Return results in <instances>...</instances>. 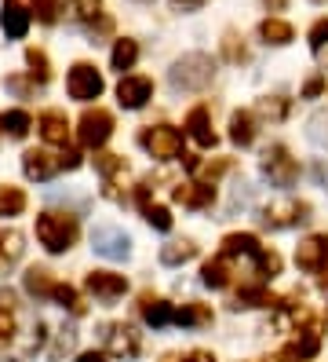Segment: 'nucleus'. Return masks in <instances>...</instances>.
<instances>
[{
	"instance_id": "obj_8",
	"label": "nucleus",
	"mask_w": 328,
	"mask_h": 362,
	"mask_svg": "<svg viewBox=\"0 0 328 362\" xmlns=\"http://www.w3.org/2000/svg\"><path fill=\"white\" fill-rule=\"evenodd\" d=\"M102 344H106V355H114V358H139V351H142V340H139V333L131 329V326H124V322H106L102 326Z\"/></svg>"
},
{
	"instance_id": "obj_37",
	"label": "nucleus",
	"mask_w": 328,
	"mask_h": 362,
	"mask_svg": "<svg viewBox=\"0 0 328 362\" xmlns=\"http://www.w3.org/2000/svg\"><path fill=\"white\" fill-rule=\"evenodd\" d=\"M306 136H310V143H314V146L328 151V110H317L310 121H306Z\"/></svg>"
},
{
	"instance_id": "obj_28",
	"label": "nucleus",
	"mask_w": 328,
	"mask_h": 362,
	"mask_svg": "<svg viewBox=\"0 0 328 362\" xmlns=\"http://www.w3.org/2000/svg\"><path fill=\"white\" fill-rule=\"evenodd\" d=\"M22 286H26L30 296H37V300H44V296H51V271H44V267H30L26 274H22Z\"/></svg>"
},
{
	"instance_id": "obj_42",
	"label": "nucleus",
	"mask_w": 328,
	"mask_h": 362,
	"mask_svg": "<svg viewBox=\"0 0 328 362\" xmlns=\"http://www.w3.org/2000/svg\"><path fill=\"white\" fill-rule=\"evenodd\" d=\"M292 351H296V358H314V355L321 351V340H317V333H306V337H299L296 344H292Z\"/></svg>"
},
{
	"instance_id": "obj_38",
	"label": "nucleus",
	"mask_w": 328,
	"mask_h": 362,
	"mask_svg": "<svg viewBox=\"0 0 328 362\" xmlns=\"http://www.w3.org/2000/svg\"><path fill=\"white\" fill-rule=\"evenodd\" d=\"M252 202H255V187H248L245 180H241V183H237V187L230 190V205H226V212H230V216H233L237 209H248Z\"/></svg>"
},
{
	"instance_id": "obj_22",
	"label": "nucleus",
	"mask_w": 328,
	"mask_h": 362,
	"mask_svg": "<svg viewBox=\"0 0 328 362\" xmlns=\"http://www.w3.org/2000/svg\"><path fill=\"white\" fill-rule=\"evenodd\" d=\"M135 62H139V45L131 37H121L117 45H114V52H109V66L124 74V70L135 66Z\"/></svg>"
},
{
	"instance_id": "obj_30",
	"label": "nucleus",
	"mask_w": 328,
	"mask_h": 362,
	"mask_svg": "<svg viewBox=\"0 0 328 362\" xmlns=\"http://www.w3.org/2000/svg\"><path fill=\"white\" fill-rule=\"evenodd\" d=\"M22 242H26V238H22L15 227L0 230V260H4V264H18L22 252H26V245H22Z\"/></svg>"
},
{
	"instance_id": "obj_35",
	"label": "nucleus",
	"mask_w": 328,
	"mask_h": 362,
	"mask_svg": "<svg viewBox=\"0 0 328 362\" xmlns=\"http://www.w3.org/2000/svg\"><path fill=\"white\" fill-rule=\"evenodd\" d=\"M252 264H255V274H259L262 282H270V279H277V274H281V257H277L274 249H262Z\"/></svg>"
},
{
	"instance_id": "obj_56",
	"label": "nucleus",
	"mask_w": 328,
	"mask_h": 362,
	"mask_svg": "<svg viewBox=\"0 0 328 362\" xmlns=\"http://www.w3.org/2000/svg\"><path fill=\"white\" fill-rule=\"evenodd\" d=\"M139 4H150V0H139Z\"/></svg>"
},
{
	"instance_id": "obj_27",
	"label": "nucleus",
	"mask_w": 328,
	"mask_h": 362,
	"mask_svg": "<svg viewBox=\"0 0 328 362\" xmlns=\"http://www.w3.org/2000/svg\"><path fill=\"white\" fill-rule=\"evenodd\" d=\"M175 326H186V329L212 326V311L205 304H183L179 311H175Z\"/></svg>"
},
{
	"instance_id": "obj_1",
	"label": "nucleus",
	"mask_w": 328,
	"mask_h": 362,
	"mask_svg": "<svg viewBox=\"0 0 328 362\" xmlns=\"http://www.w3.org/2000/svg\"><path fill=\"white\" fill-rule=\"evenodd\" d=\"M80 238V223L73 212H40L37 216V242L44 245V252H51V257H59V252H70Z\"/></svg>"
},
{
	"instance_id": "obj_33",
	"label": "nucleus",
	"mask_w": 328,
	"mask_h": 362,
	"mask_svg": "<svg viewBox=\"0 0 328 362\" xmlns=\"http://www.w3.org/2000/svg\"><path fill=\"white\" fill-rule=\"evenodd\" d=\"M30 15H37V23L55 26L62 15V0H30Z\"/></svg>"
},
{
	"instance_id": "obj_21",
	"label": "nucleus",
	"mask_w": 328,
	"mask_h": 362,
	"mask_svg": "<svg viewBox=\"0 0 328 362\" xmlns=\"http://www.w3.org/2000/svg\"><path fill=\"white\" fill-rule=\"evenodd\" d=\"M33 129V117L26 110H4L0 114V132L8 139H26V132Z\"/></svg>"
},
{
	"instance_id": "obj_3",
	"label": "nucleus",
	"mask_w": 328,
	"mask_h": 362,
	"mask_svg": "<svg viewBox=\"0 0 328 362\" xmlns=\"http://www.w3.org/2000/svg\"><path fill=\"white\" fill-rule=\"evenodd\" d=\"M139 146H142L150 158L171 161V158L183 154V132L171 129V124H150V129L139 132Z\"/></svg>"
},
{
	"instance_id": "obj_29",
	"label": "nucleus",
	"mask_w": 328,
	"mask_h": 362,
	"mask_svg": "<svg viewBox=\"0 0 328 362\" xmlns=\"http://www.w3.org/2000/svg\"><path fill=\"white\" fill-rule=\"evenodd\" d=\"M259 37L267 40V45H277L281 48V45H288L296 33H292V26L284 23V18H262V23H259Z\"/></svg>"
},
{
	"instance_id": "obj_19",
	"label": "nucleus",
	"mask_w": 328,
	"mask_h": 362,
	"mask_svg": "<svg viewBox=\"0 0 328 362\" xmlns=\"http://www.w3.org/2000/svg\"><path fill=\"white\" fill-rule=\"evenodd\" d=\"M259 252H262V245H259V238H255V234H226V238H223V252H219V257H226V260H233V257H259Z\"/></svg>"
},
{
	"instance_id": "obj_15",
	"label": "nucleus",
	"mask_w": 328,
	"mask_h": 362,
	"mask_svg": "<svg viewBox=\"0 0 328 362\" xmlns=\"http://www.w3.org/2000/svg\"><path fill=\"white\" fill-rule=\"evenodd\" d=\"M37 129H40V139L51 143V146H66V143H70V121H66L62 110H44L37 117Z\"/></svg>"
},
{
	"instance_id": "obj_44",
	"label": "nucleus",
	"mask_w": 328,
	"mask_h": 362,
	"mask_svg": "<svg viewBox=\"0 0 328 362\" xmlns=\"http://www.w3.org/2000/svg\"><path fill=\"white\" fill-rule=\"evenodd\" d=\"M99 8H102V0H73V11H77V18H84V23H92V18L99 15Z\"/></svg>"
},
{
	"instance_id": "obj_54",
	"label": "nucleus",
	"mask_w": 328,
	"mask_h": 362,
	"mask_svg": "<svg viewBox=\"0 0 328 362\" xmlns=\"http://www.w3.org/2000/svg\"><path fill=\"white\" fill-rule=\"evenodd\" d=\"M262 8H274V11H284V8H288V0H262Z\"/></svg>"
},
{
	"instance_id": "obj_53",
	"label": "nucleus",
	"mask_w": 328,
	"mask_h": 362,
	"mask_svg": "<svg viewBox=\"0 0 328 362\" xmlns=\"http://www.w3.org/2000/svg\"><path fill=\"white\" fill-rule=\"evenodd\" d=\"M171 4H175V8H183V11H193V8H201L205 0H171Z\"/></svg>"
},
{
	"instance_id": "obj_25",
	"label": "nucleus",
	"mask_w": 328,
	"mask_h": 362,
	"mask_svg": "<svg viewBox=\"0 0 328 362\" xmlns=\"http://www.w3.org/2000/svg\"><path fill=\"white\" fill-rule=\"evenodd\" d=\"M201 282H205L208 289H226V286H230V260H226V257L208 260V264L201 267Z\"/></svg>"
},
{
	"instance_id": "obj_16",
	"label": "nucleus",
	"mask_w": 328,
	"mask_h": 362,
	"mask_svg": "<svg viewBox=\"0 0 328 362\" xmlns=\"http://www.w3.org/2000/svg\"><path fill=\"white\" fill-rule=\"evenodd\" d=\"M171 198L183 209H212L215 205V187L212 183H179L171 190Z\"/></svg>"
},
{
	"instance_id": "obj_10",
	"label": "nucleus",
	"mask_w": 328,
	"mask_h": 362,
	"mask_svg": "<svg viewBox=\"0 0 328 362\" xmlns=\"http://www.w3.org/2000/svg\"><path fill=\"white\" fill-rule=\"evenodd\" d=\"M84 289L92 293L95 300L114 304V300H121V296L128 293V279H124V274H114V271H92L84 279Z\"/></svg>"
},
{
	"instance_id": "obj_49",
	"label": "nucleus",
	"mask_w": 328,
	"mask_h": 362,
	"mask_svg": "<svg viewBox=\"0 0 328 362\" xmlns=\"http://www.w3.org/2000/svg\"><path fill=\"white\" fill-rule=\"evenodd\" d=\"M106 358H109V355H106V351H99V348L80 351V355H77V362H106Z\"/></svg>"
},
{
	"instance_id": "obj_41",
	"label": "nucleus",
	"mask_w": 328,
	"mask_h": 362,
	"mask_svg": "<svg viewBox=\"0 0 328 362\" xmlns=\"http://www.w3.org/2000/svg\"><path fill=\"white\" fill-rule=\"evenodd\" d=\"M223 55H226L230 62H248V48L241 45V37H237V33H226V40H223Z\"/></svg>"
},
{
	"instance_id": "obj_2",
	"label": "nucleus",
	"mask_w": 328,
	"mask_h": 362,
	"mask_svg": "<svg viewBox=\"0 0 328 362\" xmlns=\"http://www.w3.org/2000/svg\"><path fill=\"white\" fill-rule=\"evenodd\" d=\"M212 77H215V62L205 52H190L183 59H175L168 70V84L175 92H205Z\"/></svg>"
},
{
	"instance_id": "obj_13",
	"label": "nucleus",
	"mask_w": 328,
	"mask_h": 362,
	"mask_svg": "<svg viewBox=\"0 0 328 362\" xmlns=\"http://www.w3.org/2000/svg\"><path fill=\"white\" fill-rule=\"evenodd\" d=\"M30 23H33V15L30 8L22 4V0H4V8H0V26H4V33L11 40H22L30 33Z\"/></svg>"
},
{
	"instance_id": "obj_43",
	"label": "nucleus",
	"mask_w": 328,
	"mask_h": 362,
	"mask_svg": "<svg viewBox=\"0 0 328 362\" xmlns=\"http://www.w3.org/2000/svg\"><path fill=\"white\" fill-rule=\"evenodd\" d=\"M73 344H77V329L62 326V329H59V340H55V348H51V355H55V358H62L66 351H73Z\"/></svg>"
},
{
	"instance_id": "obj_12",
	"label": "nucleus",
	"mask_w": 328,
	"mask_h": 362,
	"mask_svg": "<svg viewBox=\"0 0 328 362\" xmlns=\"http://www.w3.org/2000/svg\"><path fill=\"white\" fill-rule=\"evenodd\" d=\"M324 264H328V234H310V238H303L299 249H296V267L306 271V274H317Z\"/></svg>"
},
{
	"instance_id": "obj_36",
	"label": "nucleus",
	"mask_w": 328,
	"mask_h": 362,
	"mask_svg": "<svg viewBox=\"0 0 328 362\" xmlns=\"http://www.w3.org/2000/svg\"><path fill=\"white\" fill-rule=\"evenodd\" d=\"M26 66H30V77H33L37 84H48L51 66H48V55H44L40 48H26Z\"/></svg>"
},
{
	"instance_id": "obj_4",
	"label": "nucleus",
	"mask_w": 328,
	"mask_h": 362,
	"mask_svg": "<svg viewBox=\"0 0 328 362\" xmlns=\"http://www.w3.org/2000/svg\"><path fill=\"white\" fill-rule=\"evenodd\" d=\"M259 168H262V176H267L274 187H292L299 180V161L288 154V146H281V143H274V146L262 151Z\"/></svg>"
},
{
	"instance_id": "obj_5",
	"label": "nucleus",
	"mask_w": 328,
	"mask_h": 362,
	"mask_svg": "<svg viewBox=\"0 0 328 362\" xmlns=\"http://www.w3.org/2000/svg\"><path fill=\"white\" fill-rule=\"evenodd\" d=\"M109 136H114V114L102 110V106H87L77 121V139L87 151H102Z\"/></svg>"
},
{
	"instance_id": "obj_18",
	"label": "nucleus",
	"mask_w": 328,
	"mask_h": 362,
	"mask_svg": "<svg viewBox=\"0 0 328 362\" xmlns=\"http://www.w3.org/2000/svg\"><path fill=\"white\" fill-rule=\"evenodd\" d=\"M139 308H142L146 326H153V329H164V326L175 322V308H171L168 300H157V296H150V293L139 300Z\"/></svg>"
},
{
	"instance_id": "obj_40",
	"label": "nucleus",
	"mask_w": 328,
	"mask_h": 362,
	"mask_svg": "<svg viewBox=\"0 0 328 362\" xmlns=\"http://www.w3.org/2000/svg\"><path fill=\"white\" fill-rule=\"evenodd\" d=\"M95 168H99V173L109 180V176L124 173V168H128V161H124L121 154H99V158H95Z\"/></svg>"
},
{
	"instance_id": "obj_32",
	"label": "nucleus",
	"mask_w": 328,
	"mask_h": 362,
	"mask_svg": "<svg viewBox=\"0 0 328 362\" xmlns=\"http://www.w3.org/2000/svg\"><path fill=\"white\" fill-rule=\"evenodd\" d=\"M48 300H55L59 308L73 311V315H84V300H80V293H77L73 286H62V282H55V286H51V296H48Z\"/></svg>"
},
{
	"instance_id": "obj_26",
	"label": "nucleus",
	"mask_w": 328,
	"mask_h": 362,
	"mask_svg": "<svg viewBox=\"0 0 328 362\" xmlns=\"http://www.w3.org/2000/svg\"><path fill=\"white\" fill-rule=\"evenodd\" d=\"M193 257H197V245H193L190 238L161 245V264H164V267H179V264H186V260H193Z\"/></svg>"
},
{
	"instance_id": "obj_7",
	"label": "nucleus",
	"mask_w": 328,
	"mask_h": 362,
	"mask_svg": "<svg viewBox=\"0 0 328 362\" xmlns=\"http://www.w3.org/2000/svg\"><path fill=\"white\" fill-rule=\"evenodd\" d=\"M303 220H310V205L306 202H296V198H284V202H270L262 209L259 223L267 230H284V227H296Z\"/></svg>"
},
{
	"instance_id": "obj_31",
	"label": "nucleus",
	"mask_w": 328,
	"mask_h": 362,
	"mask_svg": "<svg viewBox=\"0 0 328 362\" xmlns=\"http://www.w3.org/2000/svg\"><path fill=\"white\" fill-rule=\"evenodd\" d=\"M310 48H314L317 66L328 70V18H317V23L310 26Z\"/></svg>"
},
{
	"instance_id": "obj_52",
	"label": "nucleus",
	"mask_w": 328,
	"mask_h": 362,
	"mask_svg": "<svg viewBox=\"0 0 328 362\" xmlns=\"http://www.w3.org/2000/svg\"><path fill=\"white\" fill-rule=\"evenodd\" d=\"M183 165H186V173H197V168H201V158H197V154H183Z\"/></svg>"
},
{
	"instance_id": "obj_48",
	"label": "nucleus",
	"mask_w": 328,
	"mask_h": 362,
	"mask_svg": "<svg viewBox=\"0 0 328 362\" xmlns=\"http://www.w3.org/2000/svg\"><path fill=\"white\" fill-rule=\"evenodd\" d=\"M59 165H62V168H70V173H73V168H80V154H77V151H70V146H66V151L59 154Z\"/></svg>"
},
{
	"instance_id": "obj_9",
	"label": "nucleus",
	"mask_w": 328,
	"mask_h": 362,
	"mask_svg": "<svg viewBox=\"0 0 328 362\" xmlns=\"http://www.w3.org/2000/svg\"><path fill=\"white\" fill-rule=\"evenodd\" d=\"M92 249L99 252V257H106V260H128L131 257V238L121 227L102 223V227L92 230Z\"/></svg>"
},
{
	"instance_id": "obj_14",
	"label": "nucleus",
	"mask_w": 328,
	"mask_h": 362,
	"mask_svg": "<svg viewBox=\"0 0 328 362\" xmlns=\"http://www.w3.org/2000/svg\"><path fill=\"white\" fill-rule=\"evenodd\" d=\"M59 168H62L59 158L48 154V151H26L22 154V173H26V180H33V183H48Z\"/></svg>"
},
{
	"instance_id": "obj_55",
	"label": "nucleus",
	"mask_w": 328,
	"mask_h": 362,
	"mask_svg": "<svg viewBox=\"0 0 328 362\" xmlns=\"http://www.w3.org/2000/svg\"><path fill=\"white\" fill-rule=\"evenodd\" d=\"M164 362H179V358H175V355H164Z\"/></svg>"
},
{
	"instance_id": "obj_20",
	"label": "nucleus",
	"mask_w": 328,
	"mask_h": 362,
	"mask_svg": "<svg viewBox=\"0 0 328 362\" xmlns=\"http://www.w3.org/2000/svg\"><path fill=\"white\" fill-rule=\"evenodd\" d=\"M270 304H277V300L270 296V289H267V286H241L230 308H233V311H241V308H270Z\"/></svg>"
},
{
	"instance_id": "obj_39",
	"label": "nucleus",
	"mask_w": 328,
	"mask_h": 362,
	"mask_svg": "<svg viewBox=\"0 0 328 362\" xmlns=\"http://www.w3.org/2000/svg\"><path fill=\"white\" fill-rule=\"evenodd\" d=\"M142 216H146V223H150L153 230H171V212H168L164 205H153V202H150V205L142 209Z\"/></svg>"
},
{
	"instance_id": "obj_11",
	"label": "nucleus",
	"mask_w": 328,
	"mask_h": 362,
	"mask_svg": "<svg viewBox=\"0 0 328 362\" xmlns=\"http://www.w3.org/2000/svg\"><path fill=\"white\" fill-rule=\"evenodd\" d=\"M153 99V81L142 74H124L117 84V103L124 110H142V106Z\"/></svg>"
},
{
	"instance_id": "obj_50",
	"label": "nucleus",
	"mask_w": 328,
	"mask_h": 362,
	"mask_svg": "<svg viewBox=\"0 0 328 362\" xmlns=\"http://www.w3.org/2000/svg\"><path fill=\"white\" fill-rule=\"evenodd\" d=\"M314 180L328 190V161H317V165H314Z\"/></svg>"
},
{
	"instance_id": "obj_51",
	"label": "nucleus",
	"mask_w": 328,
	"mask_h": 362,
	"mask_svg": "<svg viewBox=\"0 0 328 362\" xmlns=\"http://www.w3.org/2000/svg\"><path fill=\"white\" fill-rule=\"evenodd\" d=\"M186 362H215V355H212V351H190Z\"/></svg>"
},
{
	"instance_id": "obj_34",
	"label": "nucleus",
	"mask_w": 328,
	"mask_h": 362,
	"mask_svg": "<svg viewBox=\"0 0 328 362\" xmlns=\"http://www.w3.org/2000/svg\"><path fill=\"white\" fill-rule=\"evenodd\" d=\"M259 117L284 121V117H288V99H284V95H262L259 99Z\"/></svg>"
},
{
	"instance_id": "obj_17",
	"label": "nucleus",
	"mask_w": 328,
	"mask_h": 362,
	"mask_svg": "<svg viewBox=\"0 0 328 362\" xmlns=\"http://www.w3.org/2000/svg\"><path fill=\"white\" fill-rule=\"evenodd\" d=\"M186 132L193 136L197 146H215L219 136L212 132V117H208V106H193V110L186 114Z\"/></svg>"
},
{
	"instance_id": "obj_46",
	"label": "nucleus",
	"mask_w": 328,
	"mask_h": 362,
	"mask_svg": "<svg viewBox=\"0 0 328 362\" xmlns=\"http://www.w3.org/2000/svg\"><path fill=\"white\" fill-rule=\"evenodd\" d=\"M201 173H205V183H215V180L223 176V173H230V161H226V158H219V161H208V165L201 168Z\"/></svg>"
},
{
	"instance_id": "obj_24",
	"label": "nucleus",
	"mask_w": 328,
	"mask_h": 362,
	"mask_svg": "<svg viewBox=\"0 0 328 362\" xmlns=\"http://www.w3.org/2000/svg\"><path fill=\"white\" fill-rule=\"evenodd\" d=\"M230 139H233L237 146H252V143H255V117H252L248 110H237V114L230 117Z\"/></svg>"
},
{
	"instance_id": "obj_23",
	"label": "nucleus",
	"mask_w": 328,
	"mask_h": 362,
	"mask_svg": "<svg viewBox=\"0 0 328 362\" xmlns=\"http://www.w3.org/2000/svg\"><path fill=\"white\" fill-rule=\"evenodd\" d=\"M26 212V190L11 187V183H0V216H22Z\"/></svg>"
},
{
	"instance_id": "obj_6",
	"label": "nucleus",
	"mask_w": 328,
	"mask_h": 362,
	"mask_svg": "<svg viewBox=\"0 0 328 362\" xmlns=\"http://www.w3.org/2000/svg\"><path fill=\"white\" fill-rule=\"evenodd\" d=\"M102 88H106V81H102V74L92 66V62H73L70 74H66V92H70V99H77V103L99 99Z\"/></svg>"
},
{
	"instance_id": "obj_47",
	"label": "nucleus",
	"mask_w": 328,
	"mask_h": 362,
	"mask_svg": "<svg viewBox=\"0 0 328 362\" xmlns=\"http://www.w3.org/2000/svg\"><path fill=\"white\" fill-rule=\"evenodd\" d=\"M321 92H324V77H321V74L306 77V84H303V95H306V99H317Z\"/></svg>"
},
{
	"instance_id": "obj_45",
	"label": "nucleus",
	"mask_w": 328,
	"mask_h": 362,
	"mask_svg": "<svg viewBox=\"0 0 328 362\" xmlns=\"http://www.w3.org/2000/svg\"><path fill=\"white\" fill-rule=\"evenodd\" d=\"M11 337H15V311L0 304V344H4V340H11Z\"/></svg>"
}]
</instances>
